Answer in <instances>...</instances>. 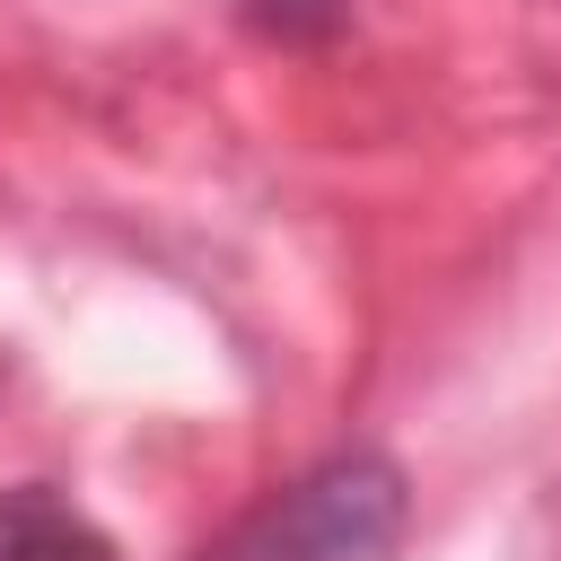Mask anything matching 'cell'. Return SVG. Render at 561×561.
I'll return each instance as SVG.
<instances>
[{
	"mask_svg": "<svg viewBox=\"0 0 561 561\" xmlns=\"http://www.w3.org/2000/svg\"><path fill=\"white\" fill-rule=\"evenodd\" d=\"M412 526V482L386 447H333L254 500L193 561H394Z\"/></svg>",
	"mask_w": 561,
	"mask_h": 561,
	"instance_id": "obj_1",
	"label": "cell"
},
{
	"mask_svg": "<svg viewBox=\"0 0 561 561\" xmlns=\"http://www.w3.org/2000/svg\"><path fill=\"white\" fill-rule=\"evenodd\" d=\"M0 561H123L105 543V526L88 508H70L44 482H9L0 491Z\"/></svg>",
	"mask_w": 561,
	"mask_h": 561,
	"instance_id": "obj_2",
	"label": "cell"
},
{
	"mask_svg": "<svg viewBox=\"0 0 561 561\" xmlns=\"http://www.w3.org/2000/svg\"><path fill=\"white\" fill-rule=\"evenodd\" d=\"M237 18L272 53H324L351 26V0H237Z\"/></svg>",
	"mask_w": 561,
	"mask_h": 561,
	"instance_id": "obj_3",
	"label": "cell"
}]
</instances>
